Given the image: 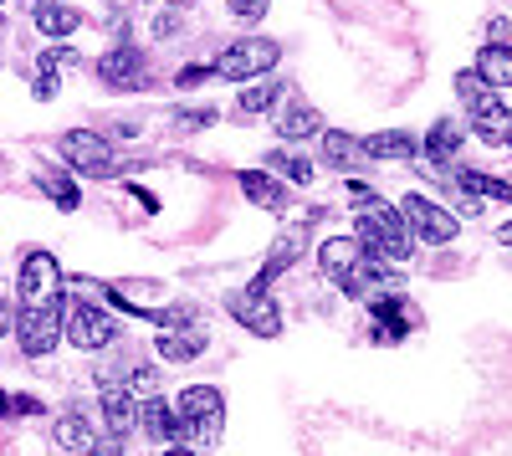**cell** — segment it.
<instances>
[{
    "label": "cell",
    "mask_w": 512,
    "mask_h": 456,
    "mask_svg": "<svg viewBox=\"0 0 512 456\" xmlns=\"http://www.w3.org/2000/svg\"><path fill=\"white\" fill-rule=\"evenodd\" d=\"M180 26H185V11H180V6H169V11H159V16H154V36H159V41L180 36Z\"/></svg>",
    "instance_id": "cell-33"
},
{
    "label": "cell",
    "mask_w": 512,
    "mask_h": 456,
    "mask_svg": "<svg viewBox=\"0 0 512 456\" xmlns=\"http://www.w3.org/2000/svg\"><path fill=\"white\" fill-rule=\"evenodd\" d=\"M128 395H134V400H149V395H159L154 369H134V375H128Z\"/></svg>",
    "instance_id": "cell-34"
},
{
    "label": "cell",
    "mask_w": 512,
    "mask_h": 456,
    "mask_svg": "<svg viewBox=\"0 0 512 456\" xmlns=\"http://www.w3.org/2000/svg\"><path fill=\"white\" fill-rule=\"evenodd\" d=\"M0 416H41V400H31V395H0Z\"/></svg>",
    "instance_id": "cell-31"
},
{
    "label": "cell",
    "mask_w": 512,
    "mask_h": 456,
    "mask_svg": "<svg viewBox=\"0 0 512 456\" xmlns=\"http://www.w3.org/2000/svg\"><path fill=\"white\" fill-rule=\"evenodd\" d=\"M82 57L72 52V47H47L41 52V62H36V72H52V77H62V72H72Z\"/></svg>",
    "instance_id": "cell-29"
},
{
    "label": "cell",
    "mask_w": 512,
    "mask_h": 456,
    "mask_svg": "<svg viewBox=\"0 0 512 456\" xmlns=\"http://www.w3.org/2000/svg\"><path fill=\"white\" fill-rule=\"evenodd\" d=\"M62 318H67V298L52 303H26L16 313V344L26 359H47L62 344Z\"/></svg>",
    "instance_id": "cell-3"
},
{
    "label": "cell",
    "mask_w": 512,
    "mask_h": 456,
    "mask_svg": "<svg viewBox=\"0 0 512 456\" xmlns=\"http://www.w3.org/2000/svg\"><path fill=\"white\" fill-rule=\"evenodd\" d=\"M236 185L251 205H262V211H282L287 205V185L272 170H236Z\"/></svg>",
    "instance_id": "cell-13"
},
{
    "label": "cell",
    "mask_w": 512,
    "mask_h": 456,
    "mask_svg": "<svg viewBox=\"0 0 512 456\" xmlns=\"http://www.w3.org/2000/svg\"><path fill=\"white\" fill-rule=\"evenodd\" d=\"M400 216H405V226H410L415 241H431V246H451L456 241V216L441 211V205L425 200V195H405L400 200Z\"/></svg>",
    "instance_id": "cell-8"
},
{
    "label": "cell",
    "mask_w": 512,
    "mask_h": 456,
    "mask_svg": "<svg viewBox=\"0 0 512 456\" xmlns=\"http://www.w3.org/2000/svg\"><path fill=\"white\" fill-rule=\"evenodd\" d=\"M175 123L180 129H210V123H216V108H185V113H175Z\"/></svg>",
    "instance_id": "cell-36"
},
{
    "label": "cell",
    "mask_w": 512,
    "mask_h": 456,
    "mask_svg": "<svg viewBox=\"0 0 512 456\" xmlns=\"http://www.w3.org/2000/svg\"><path fill=\"white\" fill-rule=\"evenodd\" d=\"M52 441H57L62 451H88L98 436H93V426H88V416H82V410H67V416H57V426H52Z\"/></svg>",
    "instance_id": "cell-21"
},
{
    "label": "cell",
    "mask_w": 512,
    "mask_h": 456,
    "mask_svg": "<svg viewBox=\"0 0 512 456\" xmlns=\"http://www.w3.org/2000/svg\"><path fill=\"white\" fill-rule=\"evenodd\" d=\"M507 144H512V139H507Z\"/></svg>",
    "instance_id": "cell-45"
},
{
    "label": "cell",
    "mask_w": 512,
    "mask_h": 456,
    "mask_svg": "<svg viewBox=\"0 0 512 456\" xmlns=\"http://www.w3.org/2000/svg\"><path fill=\"white\" fill-rule=\"evenodd\" d=\"M226 308H231V318L246 328V334H256V339H277L282 334V313H277L267 287H236V293L226 298Z\"/></svg>",
    "instance_id": "cell-7"
},
{
    "label": "cell",
    "mask_w": 512,
    "mask_h": 456,
    "mask_svg": "<svg viewBox=\"0 0 512 456\" xmlns=\"http://www.w3.org/2000/svg\"><path fill=\"white\" fill-rule=\"evenodd\" d=\"M36 185L52 195V205H57V211H77V205H82V195H77V185H72L67 175H52V170H41V175H36Z\"/></svg>",
    "instance_id": "cell-26"
},
{
    "label": "cell",
    "mask_w": 512,
    "mask_h": 456,
    "mask_svg": "<svg viewBox=\"0 0 512 456\" xmlns=\"http://www.w3.org/2000/svg\"><path fill=\"white\" fill-rule=\"evenodd\" d=\"M492 88H487V82H482V72H456V98L466 103V108H472L477 98H487Z\"/></svg>",
    "instance_id": "cell-30"
},
{
    "label": "cell",
    "mask_w": 512,
    "mask_h": 456,
    "mask_svg": "<svg viewBox=\"0 0 512 456\" xmlns=\"http://www.w3.org/2000/svg\"><path fill=\"white\" fill-rule=\"evenodd\" d=\"M0 31H6V21H0Z\"/></svg>",
    "instance_id": "cell-44"
},
{
    "label": "cell",
    "mask_w": 512,
    "mask_h": 456,
    "mask_svg": "<svg viewBox=\"0 0 512 456\" xmlns=\"http://www.w3.org/2000/svg\"><path fill=\"white\" fill-rule=\"evenodd\" d=\"M139 426H144L149 441H180V416H175V410H169L159 395L139 400Z\"/></svg>",
    "instance_id": "cell-17"
},
{
    "label": "cell",
    "mask_w": 512,
    "mask_h": 456,
    "mask_svg": "<svg viewBox=\"0 0 512 456\" xmlns=\"http://www.w3.org/2000/svg\"><path fill=\"white\" fill-rule=\"evenodd\" d=\"M16 293H21V308L62 298V267H57V257L52 252H26L21 277H16Z\"/></svg>",
    "instance_id": "cell-9"
},
{
    "label": "cell",
    "mask_w": 512,
    "mask_h": 456,
    "mask_svg": "<svg viewBox=\"0 0 512 456\" xmlns=\"http://www.w3.org/2000/svg\"><path fill=\"white\" fill-rule=\"evenodd\" d=\"M31 16H36V31L52 36V41H62V36H72L82 26V16L72 6H57V0H31Z\"/></svg>",
    "instance_id": "cell-18"
},
{
    "label": "cell",
    "mask_w": 512,
    "mask_h": 456,
    "mask_svg": "<svg viewBox=\"0 0 512 456\" xmlns=\"http://www.w3.org/2000/svg\"><path fill=\"white\" fill-rule=\"evenodd\" d=\"M175 416H180V441L216 446L221 431H226V395L216 385H190L175 400Z\"/></svg>",
    "instance_id": "cell-2"
},
{
    "label": "cell",
    "mask_w": 512,
    "mask_h": 456,
    "mask_svg": "<svg viewBox=\"0 0 512 456\" xmlns=\"http://www.w3.org/2000/svg\"><path fill=\"white\" fill-rule=\"evenodd\" d=\"M57 149H62V164H67V170H77V175H93V180H113L118 175L113 144L103 134H93V129H67Z\"/></svg>",
    "instance_id": "cell-5"
},
{
    "label": "cell",
    "mask_w": 512,
    "mask_h": 456,
    "mask_svg": "<svg viewBox=\"0 0 512 456\" xmlns=\"http://www.w3.org/2000/svg\"><path fill=\"white\" fill-rule=\"evenodd\" d=\"M354 241L369 257H384V262H410V252H415V236L400 216V205H390V200L364 205L359 221H354Z\"/></svg>",
    "instance_id": "cell-1"
},
{
    "label": "cell",
    "mask_w": 512,
    "mask_h": 456,
    "mask_svg": "<svg viewBox=\"0 0 512 456\" xmlns=\"http://www.w3.org/2000/svg\"><path fill=\"white\" fill-rule=\"evenodd\" d=\"M477 72L487 88H512V41H492L477 52Z\"/></svg>",
    "instance_id": "cell-20"
},
{
    "label": "cell",
    "mask_w": 512,
    "mask_h": 456,
    "mask_svg": "<svg viewBox=\"0 0 512 456\" xmlns=\"http://www.w3.org/2000/svg\"><path fill=\"white\" fill-rule=\"evenodd\" d=\"M62 334H67V344L72 349H108L113 339H118V323L108 318V308H98V303H67V318H62Z\"/></svg>",
    "instance_id": "cell-6"
},
{
    "label": "cell",
    "mask_w": 512,
    "mask_h": 456,
    "mask_svg": "<svg viewBox=\"0 0 512 456\" xmlns=\"http://www.w3.org/2000/svg\"><path fill=\"white\" fill-rule=\"evenodd\" d=\"M472 129H477V139H487V144H507V139H512V113H507V103H502L497 93H487V98L472 103Z\"/></svg>",
    "instance_id": "cell-12"
},
{
    "label": "cell",
    "mask_w": 512,
    "mask_h": 456,
    "mask_svg": "<svg viewBox=\"0 0 512 456\" xmlns=\"http://www.w3.org/2000/svg\"><path fill=\"white\" fill-rule=\"evenodd\" d=\"M323 159L333 164V170H349V164L359 159V139L344 134V129H323Z\"/></svg>",
    "instance_id": "cell-25"
},
{
    "label": "cell",
    "mask_w": 512,
    "mask_h": 456,
    "mask_svg": "<svg viewBox=\"0 0 512 456\" xmlns=\"http://www.w3.org/2000/svg\"><path fill=\"white\" fill-rule=\"evenodd\" d=\"M456 185L466 190V195H487V200H502V205H512V185L507 180H492V175H482V170H461L456 175Z\"/></svg>",
    "instance_id": "cell-24"
},
{
    "label": "cell",
    "mask_w": 512,
    "mask_h": 456,
    "mask_svg": "<svg viewBox=\"0 0 512 456\" xmlns=\"http://www.w3.org/2000/svg\"><path fill=\"white\" fill-rule=\"evenodd\" d=\"M159 359H169V364H190V359H200L205 354V328H164L159 334Z\"/></svg>",
    "instance_id": "cell-14"
},
{
    "label": "cell",
    "mask_w": 512,
    "mask_h": 456,
    "mask_svg": "<svg viewBox=\"0 0 512 456\" xmlns=\"http://www.w3.org/2000/svg\"><path fill=\"white\" fill-rule=\"evenodd\" d=\"M164 456H195L190 446H164Z\"/></svg>",
    "instance_id": "cell-40"
},
{
    "label": "cell",
    "mask_w": 512,
    "mask_h": 456,
    "mask_svg": "<svg viewBox=\"0 0 512 456\" xmlns=\"http://www.w3.org/2000/svg\"><path fill=\"white\" fill-rule=\"evenodd\" d=\"M98 77L108 82V88H118V93H139V88H149V62H144L139 47L118 41L113 52L98 57Z\"/></svg>",
    "instance_id": "cell-10"
},
{
    "label": "cell",
    "mask_w": 512,
    "mask_h": 456,
    "mask_svg": "<svg viewBox=\"0 0 512 456\" xmlns=\"http://www.w3.org/2000/svg\"><path fill=\"white\" fill-rule=\"evenodd\" d=\"M210 77H216V67H200V62H185L180 72H175V88H200V82H210Z\"/></svg>",
    "instance_id": "cell-32"
},
{
    "label": "cell",
    "mask_w": 512,
    "mask_h": 456,
    "mask_svg": "<svg viewBox=\"0 0 512 456\" xmlns=\"http://www.w3.org/2000/svg\"><path fill=\"white\" fill-rule=\"evenodd\" d=\"M359 154H364V159H410V154H415V134H405V129H379V134L359 139Z\"/></svg>",
    "instance_id": "cell-19"
},
{
    "label": "cell",
    "mask_w": 512,
    "mask_h": 456,
    "mask_svg": "<svg viewBox=\"0 0 512 456\" xmlns=\"http://www.w3.org/2000/svg\"><path fill=\"white\" fill-rule=\"evenodd\" d=\"M31 93H36L41 103H47V98H57V77H52V72H41V77H36V88H31Z\"/></svg>",
    "instance_id": "cell-38"
},
{
    "label": "cell",
    "mask_w": 512,
    "mask_h": 456,
    "mask_svg": "<svg viewBox=\"0 0 512 456\" xmlns=\"http://www.w3.org/2000/svg\"><path fill=\"white\" fill-rule=\"evenodd\" d=\"M282 62V47L272 36H241L216 57V77L226 82H251V77H272V67Z\"/></svg>",
    "instance_id": "cell-4"
},
{
    "label": "cell",
    "mask_w": 512,
    "mask_h": 456,
    "mask_svg": "<svg viewBox=\"0 0 512 456\" xmlns=\"http://www.w3.org/2000/svg\"><path fill=\"white\" fill-rule=\"evenodd\" d=\"M175 6H190V0H175Z\"/></svg>",
    "instance_id": "cell-43"
},
{
    "label": "cell",
    "mask_w": 512,
    "mask_h": 456,
    "mask_svg": "<svg viewBox=\"0 0 512 456\" xmlns=\"http://www.w3.org/2000/svg\"><path fill=\"white\" fill-rule=\"evenodd\" d=\"M103 421H108V436H128V431H134V395L108 385L103 390Z\"/></svg>",
    "instance_id": "cell-22"
},
{
    "label": "cell",
    "mask_w": 512,
    "mask_h": 456,
    "mask_svg": "<svg viewBox=\"0 0 512 456\" xmlns=\"http://www.w3.org/2000/svg\"><path fill=\"white\" fill-rule=\"evenodd\" d=\"M267 170H277V175H287V180H297V185H308V180H313V164H308V159H297V154H282V149L267 159Z\"/></svg>",
    "instance_id": "cell-28"
},
{
    "label": "cell",
    "mask_w": 512,
    "mask_h": 456,
    "mask_svg": "<svg viewBox=\"0 0 512 456\" xmlns=\"http://www.w3.org/2000/svg\"><path fill=\"white\" fill-rule=\"evenodd\" d=\"M82 456H123V436H98Z\"/></svg>",
    "instance_id": "cell-37"
},
{
    "label": "cell",
    "mask_w": 512,
    "mask_h": 456,
    "mask_svg": "<svg viewBox=\"0 0 512 456\" xmlns=\"http://www.w3.org/2000/svg\"><path fill=\"white\" fill-rule=\"evenodd\" d=\"M277 134H282V139H313V134H323V113H318L313 103H303V98H292V103L277 113Z\"/></svg>",
    "instance_id": "cell-15"
},
{
    "label": "cell",
    "mask_w": 512,
    "mask_h": 456,
    "mask_svg": "<svg viewBox=\"0 0 512 456\" xmlns=\"http://www.w3.org/2000/svg\"><path fill=\"white\" fill-rule=\"evenodd\" d=\"M359 262H364V246H359L354 236H328V241L318 246V267H323V277L338 282V287H349V277L359 272Z\"/></svg>",
    "instance_id": "cell-11"
},
{
    "label": "cell",
    "mask_w": 512,
    "mask_h": 456,
    "mask_svg": "<svg viewBox=\"0 0 512 456\" xmlns=\"http://www.w3.org/2000/svg\"><path fill=\"white\" fill-rule=\"evenodd\" d=\"M277 98H282V82H277V77H267V82H256V88H246V93H241L236 113H267Z\"/></svg>",
    "instance_id": "cell-27"
},
{
    "label": "cell",
    "mask_w": 512,
    "mask_h": 456,
    "mask_svg": "<svg viewBox=\"0 0 512 456\" xmlns=\"http://www.w3.org/2000/svg\"><path fill=\"white\" fill-rule=\"evenodd\" d=\"M11 328H16V313H11V303H0V339H6Z\"/></svg>",
    "instance_id": "cell-39"
},
{
    "label": "cell",
    "mask_w": 512,
    "mask_h": 456,
    "mask_svg": "<svg viewBox=\"0 0 512 456\" xmlns=\"http://www.w3.org/2000/svg\"><path fill=\"white\" fill-rule=\"evenodd\" d=\"M497 236H502V246H512V226H502V231H497Z\"/></svg>",
    "instance_id": "cell-41"
},
{
    "label": "cell",
    "mask_w": 512,
    "mask_h": 456,
    "mask_svg": "<svg viewBox=\"0 0 512 456\" xmlns=\"http://www.w3.org/2000/svg\"><path fill=\"white\" fill-rule=\"evenodd\" d=\"M297 257H303V231H287V236H277L272 257L262 262V272H256V282H251V287H267V293H272V282H277V277H282Z\"/></svg>",
    "instance_id": "cell-16"
},
{
    "label": "cell",
    "mask_w": 512,
    "mask_h": 456,
    "mask_svg": "<svg viewBox=\"0 0 512 456\" xmlns=\"http://www.w3.org/2000/svg\"><path fill=\"white\" fill-rule=\"evenodd\" d=\"M456 149H461V129L451 118H436L431 134H425V154H431L436 164H446V159H456Z\"/></svg>",
    "instance_id": "cell-23"
},
{
    "label": "cell",
    "mask_w": 512,
    "mask_h": 456,
    "mask_svg": "<svg viewBox=\"0 0 512 456\" xmlns=\"http://www.w3.org/2000/svg\"><path fill=\"white\" fill-rule=\"evenodd\" d=\"M103 6H118V0H103Z\"/></svg>",
    "instance_id": "cell-42"
},
{
    "label": "cell",
    "mask_w": 512,
    "mask_h": 456,
    "mask_svg": "<svg viewBox=\"0 0 512 456\" xmlns=\"http://www.w3.org/2000/svg\"><path fill=\"white\" fill-rule=\"evenodd\" d=\"M226 6H231V16H236V21H262L272 0H226Z\"/></svg>",
    "instance_id": "cell-35"
}]
</instances>
